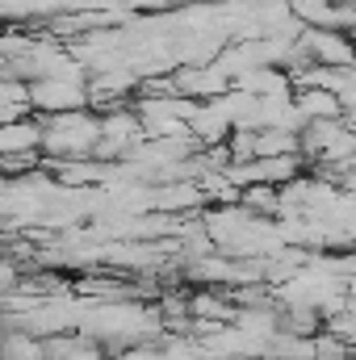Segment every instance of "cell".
Returning a JSON list of instances; mask_svg holds the SVG:
<instances>
[{
	"label": "cell",
	"mask_w": 356,
	"mask_h": 360,
	"mask_svg": "<svg viewBox=\"0 0 356 360\" xmlns=\"http://www.w3.org/2000/svg\"><path fill=\"white\" fill-rule=\"evenodd\" d=\"M42 147V126L38 122H0V155H34Z\"/></svg>",
	"instance_id": "cell-1"
}]
</instances>
